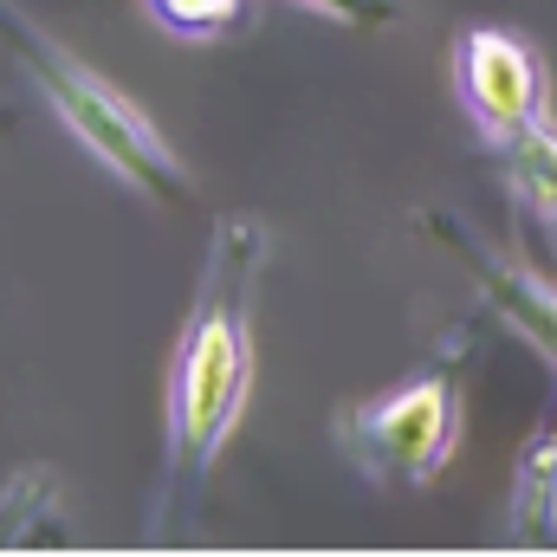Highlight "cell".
<instances>
[{
    "mask_svg": "<svg viewBox=\"0 0 557 557\" xmlns=\"http://www.w3.org/2000/svg\"><path fill=\"white\" fill-rule=\"evenodd\" d=\"M493 149H499L506 188H512V195H519L545 227H557V131H552V124H532V131L493 143Z\"/></svg>",
    "mask_w": 557,
    "mask_h": 557,
    "instance_id": "cell-6",
    "label": "cell"
},
{
    "mask_svg": "<svg viewBox=\"0 0 557 557\" xmlns=\"http://www.w3.org/2000/svg\"><path fill=\"white\" fill-rule=\"evenodd\" d=\"M337 441L376 486H428L460 447V389L447 370H428L416 383L350 409L337 421Z\"/></svg>",
    "mask_w": 557,
    "mask_h": 557,
    "instance_id": "cell-3",
    "label": "cell"
},
{
    "mask_svg": "<svg viewBox=\"0 0 557 557\" xmlns=\"http://www.w3.org/2000/svg\"><path fill=\"white\" fill-rule=\"evenodd\" d=\"M454 85H460V104L486 143H506L532 124H545V65L506 26H467L460 33Z\"/></svg>",
    "mask_w": 557,
    "mask_h": 557,
    "instance_id": "cell-4",
    "label": "cell"
},
{
    "mask_svg": "<svg viewBox=\"0 0 557 557\" xmlns=\"http://www.w3.org/2000/svg\"><path fill=\"white\" fill-rule=\"evenodd\" d=\"M512 532L525 545H557V441L545 434L525 467H519V493H512Z\"/></svg>",
    "mask_w": 557,
    "mask_h": 557,
    "instance_id": "cell-7",
    "label": "cell"
},
{
    "mask_svg": "<svg viewBox=\"0 0 557 557\" xmlns=\"http://www.w3.org/2000/svg\"><path fill=\"white\" fill-rule=\"evenodd\" d=\"M149 7H156V20H162L169 33H182V39H214L221 26L240 20V0H149Z\"/></svg>",
    "mask_w": 557,
    "mask_h": 557,
    "instance_id": "cell-8",
    "label": "cell"
},
{
    "mask_svg": "<svg viewBox=\"0 0 557 557\" xmlns=\"http://www.w3.org/2000/svg\"><path fill=\"white\" fill-rule=\"evenodd\" d=\"M292 7H305V13H318V20H337V26H389L396 13H403V0H292Z\"/></svg>",
    "mask_w": 557,
    "mask_h": 557,
    "instance_id": "cell-9",
    "label": "cell"
},
{
    "mask_svg": "<svg viewBox=\"0 0 557 557\" xmlns=\"http://www.w3.org/2000/svg\"><path fill=\"white\" fill-rule=\"evenodd\" d=\"M267 253H273V234L253 214H227L208 247L201 292H195V311L169 370V499H188L208 480V467L221 460V447L247 416L253 298H260Z\"/></svg>",
    "mask_w": 557,
    "mask_h": 557,
    "instance_id": "cell-1",
    "label": "cell"
},
{
    "mask_svg": "<svg viewBox=\"0 0 557 557\" xmlns=\"http://www.w3.org/2000/svg\"><path fill=\"white\" fill-rule=\"evenodd\" d=\"M552 441H557V416H552Z\"/></svg>",
    "mask_w": 557,
    "mask_h": 557,
    "instance_id": "cell-10",
    "label": "cell"
},
{
    "mask_svg": "<svg viewBox=\"0 0 557 557\" xmlns=\"http://www.w3.org/2000/svg\"><path fill=\"white\" fill-rule=\"evenodd\" d=\"M428 221V234L473 273V292H480V305L512 331V337H525L545 363L557 370V292L552 285H539V278L525 273V267H512L506 253H493L467 221H454L447 208H428L421 214Z\"/></svg>",
    "mask_w": 557,
    "mask_h": 557,
    "instance_id": "cell-5",
    "label": "cell"
},
{
    "mask_svg": "<svg viewBox=\"0 0 557 557\" xmlns=\"http://www.w3.org/2000/svg\"><path fill=\"white\" fill-rule=\"evenodd\" d=\"M0 52L26 72V85L52 104V117L85 143L124 188H137L156 208H188L195 201V182H188L182 156L162 143V131L104 72H91L65 39H52L46 20H33L20 0H0Z\"/></svg>",
    "mask_w": 557,
    "mask_h": 557,
    "instance_id": "cell-2",
    "label": "cell"
}]
</instances>
